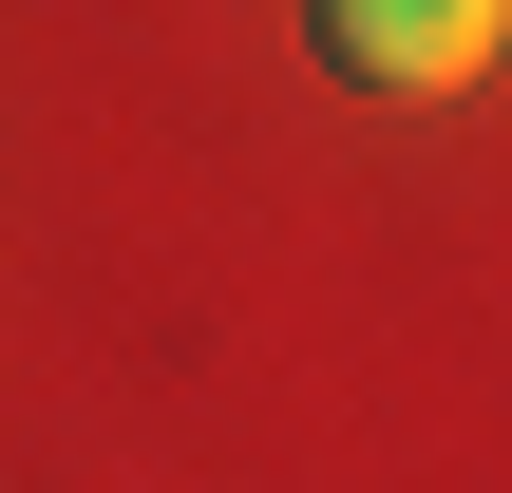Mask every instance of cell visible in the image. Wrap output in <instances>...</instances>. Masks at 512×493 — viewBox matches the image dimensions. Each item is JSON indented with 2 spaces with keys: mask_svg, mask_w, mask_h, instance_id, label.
Instances as JSON below:
<instances>
[{
  "mask_svg": "<svg viewBox=\"0 0 512 493\" xmlns=\"http://www.w3.org/2000/svg\"><path fill=\"white\" fill-rule=\"evenodd\" d=\"M304 19H323V76L361 95H475L512 0H304Z\"/></svg>",
  "mask_w": 512,
  "mask_h": 493,
  "instance_id": "1",
  "label": "cell"
}]
</instances>
